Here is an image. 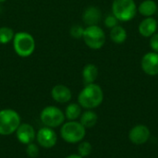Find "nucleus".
Masks as SVG:
<instances>
[{
    "mask_svg": "<svg viewBox=\"0 0 158 158\" xmlns=\"http://www.w3.org/2000/svg\"><path fill=\"white\" fill-rule=\"evenodd\" d=\"M82 38L85 44L94 50L102 48L106 43V33L98 25L87 26L84 29Z\"/></svg>",
    "mask_w": 158,
    "mask_h": 158,
    "instance_id": "obj_4",
    "label": "nucleus"
},
{
    "mask_svg": "<svg viewBox=\"0 0 158 158\" xmlns=\"http://www.w3.org/2000/svg\"><path fill=\"white\" fill-rule=\"evenodd\" d=\"M66 158H82L81 156H78V155H71V156H69L68 157Z\"/></svg>",
    "mask_w": 158,
    "mask_h": 158,
    "instance_id": "obj_26",
    "label": "nucleus"
},
{
    "mask_svg": "<svg viewBox=\"0 0 158 158\" xmlns=\"http://www.w3.org/2000/svg\"><path fill=\"white\" fill-rule=\"evenodd\" d=\"M81 112V106L79 105L70 104L66 108V117L70 120H74L80 117Z\"/></svg>",
    "mask_w": 158,
    "mask_h": 158,
    "instance_id": "obj_20",
    "label": "nucleus"
},
{
    "mask_svg": "<svg viewBox=\"0 0 158 158\" xmlns=\"http://www.w3.org/2000/svg\"><path fill=\"white\" fill-rule=\"evenodd\" d=\"M17 138L23 144L31 143L35 138V131L30 124H21L17 129Z\"/></svg>",
    "mask_w": 158,
    "mask_h": 158,
    "instance_id": "obj_11",
    "label": "nucleus"
},
{
    "mask_svg": "<svg viewBox=\"0 0 158 158\" xmlns=\"http://www.w3.org/2000/svg\"><path fill=\"white\" fill-rule=\"evenodd\" d=\"M112 13L119 21H130L137 13V6L134 0H114Z\"/></svg>",
    "mask_w": 158,
    "mask_h": 158,
    "instance_id": "obj_3",
    "label": "nucleus"
},
{
    "mask_svg": "<svg viewBox=\"0 0 158 158\" xmlns=\"http://www.w3.org/2000/svg\"><path fill=\"white\" fill-rule=\"evenodd\" d=\"M83 31H84V29L81 25L76 24V25H73L70 28L69 33H70L71 37H73L75 39H80V38H82Z\"/></svg>",
    "mask_w": 158,
    "mask_h": 158,
    "instance_id": "obj_22",
    "label": "nucleus"
},
{
    "mask_svg": "<svg viewBox=\"0 0 158 158\" xmlns=\"http://www.w3.org/2000/svg\"><path fill=\"white\" fill-rule=\"evenodd\" d=\"M6 0H0V3H4V2H6Z\"/></svg>",
    "mask_w": 158,
    "mask_h": 158,
    "instance_id": "obj_27",
    "label": "nucleus"
},
{
    "mask_svg": "<svg viewBox=\"0 0 158 158\" xmlns=\"http://www.w3.org/2000/svg\"><path fill=\"white\" fill-rule=\"evenodd\" d=\"M110 38L115 44H122L127 39V31L126 30L121 26H115L110 31Z\"/></svg>",
    "mask_w": 158,
    "mask_h": 158,
    "instance_id": "obj_17",
    "label": "nucleus"
},
{
    "mask_svg": "<svg viewBox=\"0 0 158 158\" xmlns=\"http://www.w3.org/2000/svg\"><path fill=\"white\" fill-rule=\"evenodd\" d=\"M150 47L156 53H158V33H155L150 39Z\"/></svg>",
    "mask_w": 158,
    "mask_h": 158,
    "instance_id": "obj_25",
    "label": "nucleus"
},
{
    "mask_svg": "<svg viewBox=\"0 0 158 158\" xmlns=\"http://www.w3.org/2000/svg\"><path fill=\"white\" fill-rule=\"evenodd\" d=\"M13 48L19 56L28 57L31 56L35 50V40L29 32L19 31L14 35Z\"/></svg>",
    "mask_w": 158,
    "mask_h": 158,
    "instance_id": "obj_2",
    "label": "nucleus"
},
{
    "mask_svg": "<svg viewBox=\"0 0 158 158\" xmlns=\"http://www.w3.org/2000/svg\"><path fill=\"white\" fill-rule=\"evenodd\" d=\"M26 152H27V155L28 156L31 158H35L38 154H39V149L37 147L36 144L34 143H29L27 144V149H26Z\"/></svg>",
    "mask_w": 158,
    "mask_h": 158,
    "instance_id": "obj_23",
    "label": "nucleus"
},
{
    "mask_svg": "<svg viewBox=\"0 0 158 158\" xmlns=\"http://www.w3.org/2000/svg\"><path fill=\"white\" fill-rule=\"evenodd\" d=\"M97 115L93 111H86L81 118V123L84 128H92L96 124Z\"/></svg>",
    "mask_w": 158,
    "mask_h": 158,
    "instance_id": "obj_18",
    "label": "nucleus"
},
{
    "mask_svg": "<svg viewBox=\"0 0 158 158\" xmlns=\"http://www.w3.org/2000/svg\"><path fill=\"white\" fill-rule=\"evenodd\" d=\"M57 137L56 132L48 128H42L37 133V142L38 143L44 148H51L56 145Z\"/></svg>",
    "mask_w": 158,
    "mask_h": 158,
    "instance_id": "obj_9",
    "label": "nucleus"
},
{
    "mask_svg": "<svg viewBox=\"0 0 158 158\" xmlns=\"http://www.w3.org/2000/svg\"><path fill=\"white\" fill-rule=\"evenodd\" d=\"M85 128L80 122H67L61 128V137L68 143H75L81 142L85 136Z\"/></svg>",
    "mask_w": 158,
    "mask_h": 158,
    "instance_id": "obj_6",
    "label": "nucleus"
},
{
    "mask_svg": "<svg viewBox=\"0 0 158 158\" xmlns=\"http://www.w3.org/2000/svg\"><path fill=\"white\" fill-rule=\"evenodd\" d=\"M158 22L152 17H148L142 20L139 25V32L143 37H151L156 31Z\"/></svg>",
    "mask_w": 158,
    "mask_h": 158,
    "instance_id": "obj_14",
    "label": "nucleus"
},
{
    "mask_svg": "<svg viewBox=\"0 0 158 158\" xmlns=\"http://www.w3.org/2000/svg\"><path fill=\"white\" fill-rule=\"evenodd\" d=\"M150 137V131L144 125H138L132 128L130 131L129 138L130 140L137 145L143 144L148 141Z\"/></svg>",
    "mask_w": 158,
    "mask_h": 158,
    "instance_id": "obj_10",
    "label": "nucleus"
},
{
    "mask_svg": "<svg viewBox=\"0 0 158 158\" xmlns=\"http://www.w3.org/2000/svg\"><path fill=\"white\" fill-rule=\"evenodd\" d=\"M15 32L9 27H1L0 28V44H6L9 42L13 41Z\"/></svg>",
    "mask_w": 158,
    "mask_h": 158,
    "instance_id": "obj_19",
    "label": "nucleus"
},
{
    "mask_svg": "<svg viewBox=\"0 0 158 158\" xmlns=\"http://www.w3.org/2000/svg\"><path fill=\"white\" fill-rule=\"evenodd\" d=\"M42 122L49 128L58 127L64 122L65 115L56 106H46L41 113Z\"/></svg>",
    "mask_w": 158,
    "mask_h": 158,
    "instance_id": "obj_7",
    "label": "nucleus"
},
{
    "mask_svg": "<svg viewBox=\"0 0 158 158\" xmlns=\"http://www.w3.org/2000/svg\"><path fill=\"white\" fill-rule=\"evenodd\" d=\"M118 20L117 19V18L114 15H109L105 19V25L107 28H111L112 29V28H114L115 26L118 25Z\"/></svg>",
    "mask_w": 158,
    "mask_h": 158,
    "instance_id": "obj_24",
    "label": "nucleus"
},
{
    "mask_svg": "<svg viewBox=\"0 0 158 158\" xmlns=\"http://www.w3.org/2000/svg\"><path fill=\"white\" fill-rule=\"evenodd\" d=\"M78 151H79V154L80 156L82 157V156H87L91 154L92 152V145L90 144V143L88 142H83L81 143L79 147H78Z\"/></svg>",
    "mask_w": 158,
    "mask_h": 158,
    "instance_id": "obj_21",
    "label": "nucleus"
},
{
    "mask_svg": "<svg viewBox=\"0 0 158 158\" xmlns=\"http://www.w3.org/2000/svg\"><path fill=\"white\" fill-rule=\"evenodd\" d=\"M143 70L150 76H156L158 74V53L149 52L145 54L141 62Z\"/></svg>",
    "mask_w": 158,
    "mask_h": 158,
    "instance_id": "obj_8",
    "label": "nucleus"
},
{
    "mask_svg": "<svg viewBox=\"0 0 158 158\" xmlns=\"http://www.w3.org/2000/svg\"><path fill=\"white\" fill-rule=\"evenodd\" d=\"M20 125L19 115L12 109L0 110V134L9 135Z\"/></svg>",
    "mask_w": 158,
    "mask_h": 158,
    "instance_id": "obj_5",
    "label": "nucleus"
},
{
    "mask_svg": "<svg viewBox=\"0 0 158 158\" xmlns=\"http://www.w3.org/2000/svg\"><path fill=\"white\" fill-rule=\"evenodd\" d=\"M138 11L144 17H152L157 11V5L154 0H144L138 6Z\"/></svg>",
    "mask_w": 158,
    "mask_h": 158,
    "instance_id": "obj_16",
    "label": "nucleus"
},
{
    "mask_svg": "<svg viewBox=\"0 0 158 158\" xmlns=\"http://www.w3.org/2000/svg\"><path fill=\"white\" fill-rule=\"evenodd\" d=\"M52 97L57 103H67L71 99V91L69 87L63 84H57L53 87L51 91Z\"/></svg>",
    "mask_w": 158,
    "mask_h": 158,
    "instance_id": "obj_12",
    "label": "nucleus"
},
{
    "mask_svg": "<svg viewBox=\"0 0 158 158\" xmlns=\"http://www.w3.org/2000/svg\"><path fill=\"white\" fill-rule=\"evenodd\" d=\"M104 99V94L101 87L95 83L87 84L80 93L78 101L80 106L84 108L92 109L101 105Z\"/></svg>",
    "mask_w": 158,
    "mask_h": 158,
    "instance_id": "obj_1",
    "label": "nucleus"
},
{
    "mask_svg": "<svg viewBox=\"0 0 158 158\" xmlns=\"http://www.w3.org/2000/svg\"><path fill=\"white\" fill-rule=\"evenodd\" d=\"M101 10L96 6H88L82 13V20L87 26L97 25L101 19Z\"/></svg>",
    "mask_w": 158,
    "mask_h": 158,
    "instance_id": "obj_13",
    "label": "nucleus"
},
{
    "mask_svg": "<svg viewBox=\"0 0 158 158\" xmlns=\"http://www.w3.org/2000/svg\"><path fill=\"white\" fill-rule=\"evenodd\" d=\"M98 76V69L94 64H87L82 69V78L84 83L90 84L94 83V81L97 79Z\"/></svg>",
    "mask_w": 158,
    "mask_h": 158,
    "instance_id": "obj_15",
    "label": "nucleus"
},
{
    "mask_svg": "<svg viewBox=\"0 0 158 158\" xmlns=\"http://www.w3.org/2000/svg\"><path fill=\"white\" fill-rule=\"evenodd\" d=\"M0 12H1V6H0Z\"/></svg>",
    "mask_w": 158,
    "mask_h": 158,
    "instance_id": "obj_28",
    "label": "nucleus"
}]
</instances>
